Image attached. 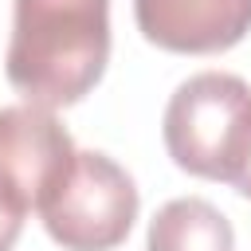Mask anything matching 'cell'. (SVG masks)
Instances as JSON below:
<instances>
[{"instance_id": "cell-1", "label": "cell", "mask_w": 251, "mask_h": 251, "mask_svg": "<svg viewBox=\"0 0 251 251\" xmlns=\"http://www.w3.org/2000/svg\"><path fill=\"white\" fill-rule=\"evenodd\" d=\"M110 59V0H16L8 82L43 110L86 98Z\"/></svg>"}, {"instance_id": "cell-2", "label": "cell", "mask_w": 251, "mask_h": 251, "mask_svg": "<svg viewBox=\"0 0 251 251\" xmlns=\"http://www.w3.org/2000/svg\"><path fill=\"white\" fill-rule=\"evenodd\" d=\"M161 133L176 169L235 184L251 157V86L227 71L184 78L165 106Z\"/></svg>"}, {"instance_id": "cell-3", "label": "cell", "mask_w": 251, "mask_h": 251, "mask_svg": "<svg viewBox=\"0 0 251 251\" xmlns=\"http://www.w3.org/2000/svg\"><path fill=\"white\" fill-rule=\"evenodd\" d=\"M47 235L67 251H110L137 220L133 176L106 153H75L59 188L39 204Z\"/></svg>"}, {"instance_id": "cell-4", "label": "cell", "mask_w": 251, "mask_h": 251, "mask_svg": "<svg viewBox=\"0 0 251 251\" xmlns=\"http://www.w3.org/2000/svg\"><path fill=\"white\" fill-rule=\"evenodd\" d=\"M75 141L63 122L43 106H4L0 110V200L20 216L39 212V204L59 188L75 161Z\"/></svg>"}, {"instance_id": "cell-5", "label": "cell", "mask_w": 251, "mask_h": 251, "mask_svg": "<svg viewBox=\"0 0 251 251\" xmlns=\"http://www.w3.org/2000/svg\"><path fill=\"white\" fill-rule=\"evenodd\" d=\"M133 20L161 51L216 55L251 31V0H133Z\"/></svg>"}, {"instance_id": "cell-6", "label": "cell", "mask_w": 251, "mask_h": 251, "mask_svg": "<svg viewBox=\"0 0 251 251\" xmlns=\"http://www.w3.org/2000/svg\"><path fill=\"white\" fill-rule=\"evenodd\" d=\"M145 251H235V231L204 196H176L149 220Z\"/></svg>"}, {"instance_id": "cell-7", "label": "cell", "mask_w": 251, "mask_h": 251, "mask_svg": "<svg viewBox=\"0 0 251 251\" xmlns=\"http://www.w3.org/2000/svg\"><path fill=\"white\" fill-rule=\"evenodd\" d=\"M20 231H24V216L12 204L0 200V251H12L16 239H20Z\"/></svg>"}, {"instance_id": "cell-8", "label": "cell", "mask_w": 251, "mask_h": 251, "mask_svg": "<svg viewBox=\"0 0 251 251\" xmlns=\"http://www.w3.org/2000/svg\"><path fill=\"white\" fill-rule=\"evenodd\" d=\"M235 192L251 200V157H247V165H243V169H239V176H235Z\"/></svg>"}]
</instances>
